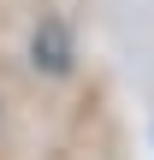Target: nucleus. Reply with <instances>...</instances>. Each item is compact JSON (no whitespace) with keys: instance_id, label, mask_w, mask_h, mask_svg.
I'll use <instances>...</instances> for the list:
<instances>
[{"instance_id":"obj_1","label":"nucleus","mask_w":154,"mask_h":160,"mask_svg":"<svg viewBox=\"0 0 154 160\" xmlns=\"http://www.w3.org/2000/svg\"><path fill=\"white\" fill-rule=\"evenodd\" d=\"M71 59H77L71 24H65L59 12H42V18H36V30H30V65H36V71H47V77H65V71H71Z\"/></svg>"}]
</instances>
